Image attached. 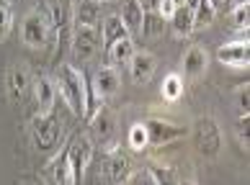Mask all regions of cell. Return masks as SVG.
<instances>
[{"label": "cell", "instance_id": "6da1fadb", "mask_svg": "<svg viewBox=\"0 0 250 185\" xmlns=\"http://www.w3.org/2000/svg\"><path fill=\"white\" fill-rule=\"evenodd\" d=\"M54 90H60V95L64 98L67 108L75 116H85V95H88V85L83 72H78L72 64H62L60 75L54 80Z\"/></svg>", "mask_w": 250, "mask_h": 185}, {"label": "cell", "instance_id": "7a4b0ae2", "mask_svg": "<svg viewBox=\"0 0 250 185\" xmlns=\"http://www.w3.org/2000/svg\"><path fill=\"white\" fill-rule=\"evenodd\" d=\"M31 139L42 154H54L62 144V121L54 113H39L31 121Z\"/></svg>", "mask_w": 250, "mask_h": 185}, {"label": "cell", "instance_id": "3957f363", "mask_svg": "<svg viewBox=\"0 0 250 185\" xmlns=\"http://www.w3.org/2000/svg\"><path fill=\"white\" fill-rule=\"evenodd\" d=\"M67 160H70V170H72V183L80 185V180L85 178L90 160H93V142L88 136H78L67 147Z\"/></svg>", "mask_w": 250, "mask_h": 185}, {"label": "cell", "instance_id": "277c9868", "mask_svg": "<svg viewBox=\"0 0 250 185\" xmlns=\"http://www.w3.org/2000/svg\"><path fill=\"white\" fill-rule=\"evenodd\" d=\"M145 129H147V139H150V144H155V147L170 144V142H175V139H181L183 134H186V126L165 121V118H150V121L145 124Z\"/></svg>", "mask_w": 250, "mask_h": 185}, {"label": "cell", "instance_id": "5b68a950", "mask_svg": "<svg viewBox=\"0 0 250 185\" xmlns=\"http://www.w3.org/2000/svg\"><path fill=\"white\" fill-rule=\"evenodd\" d=\"M98 46H101V31L96 26H75V34H72V52H75L80 59H90L98 52Z\"/></svg>", "mask_w": 250, "mask_h": 185}, {"label": "cell", "instance_id": "8992f818", "mask_svg": "<svg viewBox=\"0 0 250 185\" xmlns=\"http://www.w3.org/2000/svg\"><path fill=\"white\" fill-rule=\"evenodd\" d=\"M21 39L34 46V49H39V46L47 44L49 39V23L44 21V16L42 13H29L23 18V23H21Z\"/></svg>", "mask_w": 250, "mask_h": 185}, {"label": "cell", "instance_id": "52a82bcc", "mask_svg": "<svg viewBox=\"0 0 250 185\" xmlns=\"http://www.w3.org/2000/svg\"><path fill=\"white\" fill-rule=\"evenodd\" d=\"M101 172H104V178H106L108 185H124L129 180V175H132V170H129V160L122 157L119 152H111L106 157Z\"/></svg>", "mask_w": 250, "mask_h": 185}, {"label": "cell", "instance_id": "ba28073f", "mask_svg": "<svg viewBox=\"0 0 250 185\" xmlns=\"http://www.w3.org/2000/svg\"><path fill=\"white\" fill-rule=\"evenodd\" d=\"M217 59L229 67H248L250 62V52H248V39L245 41H232L217 49Z\"/></svg>", "mask_w": 250, "mask_h": 185}, {"label": "cell", "instance_id": "9c48e42d", "mask_svg": "<svg viewBox=\"0 0 250 185\" xmlns=\"http://www.w3.org/2000/svg\"><path fill=\"white\" fill-rule=\"evenodd\" d=\"M47 180L52 185H75L72 183V170H70V160H67V147L60 152V157H54V160L47 165Z\"/></svg>", "mask_w": 250, "mask_h": 185}, {"label": "cell", "instance_id": "30bf717a", "mask_svg": "<svg viewBox=\"0 0 250 185\" xmlns=\"http://www.w3.org/2000/svg\"><path fill=\"white\" fill-rule=\"evenodd\" d=\"M155 72V57L150 52H134L132 59H129V75H132V82L142 85L152 77Z\"/></svg>", "mask_w": 250, "mask_h": 185}, {"label": "cell", "instance_id": "8fae6325", "mask_svg": "<svg viewBox=\"0 0 250 185\" xmlns=\"http://www.w3.org/2000/svg\"><path fill=\"white\" fill-rule=\"evenodd\" d=\"M54 95H57V90H54V82L47 75H39L34 80V100H36L39 113H52Z\"/></svg>", "mask_w": 250, "mask_h": 185}, {"label": "cell", "instance_id": "7c38bea8", "mask_svg": "<svg viewBox=\"0 0 250 185\" xmlns=\"http://www.w3.org/2000/svg\"><path fill=\"white\" fill-rule=\"evenodd\" d=\"M119 85H122V80H119L116 70L114 67H101L93 77V95L111 98L114 92H119Z\"/></svg>", "mask_w": 250, "mask_h": 185}, {"label": "cell", "instance_id": "4fadbf2b", "mask_svg": "<svg viewBox=\"0 0 250 185\" xmlns=\"http://www.w3.org/2000/svg\"><path fill=\"white\" fill-rule=\"evenodd\" d=\"M145 11L142 5L137 3V0H126V3L122 5V23L126 26V31H134V34H142V26H145Z\"/></svg>", "mask_w": 250, "mask_h": 185}, {"label": "cell", "instance_id": "5bb4252c", "mask_svg": "<svg viewBox=\"0 0 250 185\" xmlns=\"http://www.w3.org/2000/svg\"><path fill=\"white\" fill-rule=\"evenodd\" d=\"M72 18H75V26H98V21H101L98 3L96 0H78Z\"/></svg>", "mask_w": 250, "mask_h": 185}, {"label": "cell", "instance_id": "9a60e30c", "mask_svg": "<svg viewBox=\"0 0 250 185\" xmlns=\"http://www.w3.org/2000/svg\"><path fill=\"white\" fill-rule=\"evenodd\" d=\"M209 64V54L201 49V46H191L186 52V57H183V72H186L188 77H199L204 70H207Z\"/></svg>", "mask_w": 250, "mask_h": 185}, {"label": "cell", "instance_id": "2e32d148", "mask_svg": "<svg viewBox=\"0 0 250 185\" xmlns=\"http://www.w3.org/2000/svg\"><path fill=\"white\" fill-rule=\"evenodd\" d=\"M129 36V31H126V26L122 23V18L119 16H108V18H104V29H101V41L106 44V49L111 44H116V41H122V39H126Z\"/></svg>", "mask_w": 250, "mask_h": 185}, {"label": "cell", "instance_id": "e0dca14e", "mask_svg": "<svg viewBox=\"0 0 250 185\" xmlns=\"http://www.w3.org/2000/svg\"><path fill=\"white\" fill-rule=\"evenodd\" d=\"M170 26H173V31L181 34V36L191 34L193 29H196V26H193V11L188 5H178V8H175V13L170 16Z\"/></svg>", "mask_w": 250, "mask_h": 185}, {"label": "cell", "instance_id": "ac0fdd59", "mask_svg": "<svg viewBox=\"0 0 250 185\" xmlns=\"http://www.w3.org/2000/svg\"><path fill=\"white\" fill-rule=\"evenodd\" d=\"M132 54H134V44H132V39H129V36L108 46V59H111V64H116V67H122V64H129Z\"/></svg>", "mask_w": 250, "mask_h": 185}, {"label": "cell", "instance_id": "d6986e66", "mask_svg": "<svg viewBox=\"0 0 250 185\" xmlns=\"http://www.w3.org/2000/svg\"><path fill=\"white\" fill-rule=\"evenodd\" d=\"M26 88H29V75H26L23 67H13L8 72V92H11L13 100H21Z\"/></svg>", "mask_w": 250, "mask_h": 185}, {"label": "cell", "instance_id": "ffe728a7", "mask_svg": "<svg viewBox=\"0 0 250 185\" xmlns=\"http://www.w3.org/2000/svg\"><path fill=\"white\" fill-rule=\"evenodd\" d=\"M90 126H93V134H98L101 139L104 136H111L114 134V116L108 113V111H96L93 116H90Z\"/></svg>", "mask_w": 250, "mask_h": 185}, {"label": "cell", "instance_id": "44dd1931", "mask_svg": "<svg viewBox=\"0 0 250 185\" xmlns=\"http://www.w3.org/2000/svg\"><path fill=\"white\" fill-rule=\"evenodd\" d=\"M217 18V11L209 0H199V5L193 8V26H209Z\"/></svg>", "mask_w": 250, "mask_h": 185}, {"label": "cell", "instance_id": "7402d4cb", "mask_svg": "<svg viewBox=\"0 0 250 185\" xmlns=\"http://www.w3.org/2000/svg\"><path fill=\"white\" fill-rule=\"evenodd\" d=\"M183 92V80L178 75H168L163 80V98L165 100H178Z\"/></svg>", "mask_w": 250, "mask_h": 185}, {"label": "cell", "instance_id": "603a6c76", "mask_svg": "<svg viewBox=\"0 0 250 185\" xmlns=\"http://www.w3.org/2000/svg\"><path fill=\"white\" fill-rule=\"evenodd\" d=\"M150 144V139H147V129H145V124H134L132 129H129V147L132 149H145V147Z\"/></svg>", "mask_w": 250, "mask_h": 185}, {"label": "cell", "instance_id": "cb8c5ba5", "mask_svg": "<svg viewBox=\"0 0 250 185\" xmlns=\"http://www.w3.org/2000/svg\"><path fill=\"white\" fill-rule=\"evenodd\" d=\"M129 185H160V180H157V175L152 170H140L129 175Z\"/></svg>", "mask_w": 250, "mask_h": 185}, {"label": "cell", "instance_id": "d4e9b609", "mask_svg": "<svg viewBox=\"0 0 250 185\" xmlns=\"http://www.w3.org/2000/svg\"><path fill=\"white\" fill-rule=\"evenodd\" d=\"M248 16H250V8H248V3H240V5H235V11H232V21H235L237 29H245V31H248Z\"/></svg>", "mask_w": 250, "mask_h": 185}, {"label": "cell", "instance_id": "484cf974", "mask_svg": "<svg viewBox=\"0 0 250 185\" xmlns=\"http://www.w3.org/2000/svg\"><path fill=\"white\" fill-rule=\"evenodd\" d=\"M11 11H8V5L5 3H0V39H5L8 31H11Z\"/></svg>", "mask_w": 250, "mask_h": 185}, {"label": "cell", "instance_id": "4316f807", "mask_svg": "<svg viewBox=\"0 0 250 185\" xmlns=\"http://www.w3.org/2000/svg\"><path fill=\"white\" fill-rule=\"evenodd\" d=\"M175 8H178V5H175L173 0H160V5H157L155 16H160L163 21H170V16L175 13Z\"/></svg>", "mask_w": 250, "mask_h": 185}, {"label": "cell", "instance_id": "83f0119b", "mask_svg": "<svg viewBox=\"0 0 250 185\" xmlns=\"http://www.w3.org/2000/svg\"><path fill=\"white\" fill-rule=\"evenodd\" d=\"M137 3L142 5V11H145V13H155V11H157V5H160V0H137Z\"/></svg>", "mask_w": 250, "mask_h": 185}, {"label": "cell", "instance_id": "f1b7e54d", "mask_svg": "<svg viewBox=\"0 0 250 185\" xmlns=\"http://www.w3.org/2000/svg\"><path fill=\"white\" fill-rule=\"evenodd\" d=\"M240 136H243V142L248 144V113L240 116Z\"/></svg>", "mask_w": 250, "mask_h": 185}, {"label": "cell", "instance_id": "f546056e", "mask_svg": "<svg viewBox=\"0 0 250 185\" xmlns=\"http://www.w3.org/2000/svg\"><path fill=\"white\" fill-rule=\"evenodd\" d=\"M240 108H243V113H248V88L240 90Z\"/></svg>", "mask_w": 250, "mask_h": 185}, {"label": "cell", "instance_id": "4dcf8cb0", "mask_svg": "<svg viewBox=\"0 0 250 185\" xmlns=\"http://www.w3.org/2000/svg\"><path fill=\"white\" fill-rule=\"evenodd\" d=\"M209 3H211V5H214V11H219V8H222V5H225V3H227V0H209Z\"/></svg>", "mask_w": 250, "mask_h": 185}, {"label": "cell", "instance_id": "1f68e13d", "mask_svg": "<svg viewBox=\"0 0 250 185\" xmlns=\"http://www.w3.org/2000/svg\"><path fill=\"white\" fill-rule=\"evenodd\" d=\"M183 5H188V8H191V11H193V8H196V5H199V0H183Z\"/></svg>", "mask_w": 250, "mask_h": 185}, {"label": "cell", "instance_id": "d6a6232c", "mask_svg": "<svg viewBox=\"0 0 250 185\" xmlns=\"http://www.w3.org/2000/svg\"><path fill=\"white\" fill-rule=\"evenodd\" d=\"M23 185H44V180H26Z\"/></svg>", "mask_w": 250, "mask_h": 185}, {"label": "cell", "instance_id": "836d02e7", "mask_svg": "<svg viewBox=\"0 0 250 185\" xmlns=\"http://www.w3.org/2000/svg\"><path fill=\"white\" fill-rule=\"evenodd\" d=\"M178 185H196V183H193V180H181Z\"/></svg>", "mask_w": 250, "mask_h": 185}, {"label": "cell", "instance_id": "e575fe53", "mask_svg": "<svg viewBox=\"0 0 250 185\" xmlns=\"http://www.w3.org/2000/svg\"><path fill=\"white\" fill-rule=\"evenodd\" d=\"M173 3H175V5H183V0H173Z\"/></svg>", "mask_w": 250, "mask_h": 185}, {"label": "cell", "instance_id": "d590c367", "mask_svg": "<svg viewBox=\"0 0 250 185\" xmlns=\"http://www.w3.org/2000/svg\"><path fill=\"white\" fill-rule=\"evenodd\" d=\"M96 3H108V0H96Z\"/></svg>", "mask_w": 250, "mask_h": 185}, {"label": "cell", "instance_id": "8d00e7d4", "mask_svg": "<svg viewBox=\"0 0 250 185\" xmlns=\"http://www.w3.org/2000/svg\"><path fill=\"white\" fill-rule=\"evenodd\" d=\"M240 3H248V0H237V5H240Z\"/></svg>", "mask_w": 250, "mask_h": 185}]
</instances>
